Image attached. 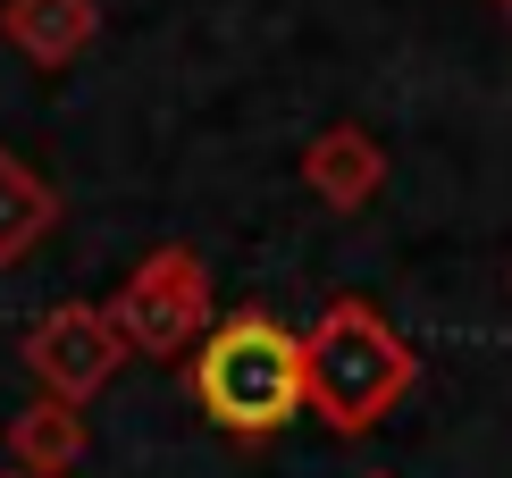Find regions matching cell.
<instances>
[{"instance_id":"8992f818","label":"cell","mask_w":512,"mask_h":478,"mask_svg":"<svg viewBox=\"0 0 512 478\" xmlns=\"http://www.w3.org/2000/svg\"><path fill=\"white\" fill-rule=\"evenodd\" d=\"M378 177H387V151L361 135V126H319V135L303 143V185L328 210H361L378 193Z\"/></svg>"},{"instance_id":"5b68a950","label":"cell","mask_w":512,"mask_h":478,"mask_svg":"<svg viewBox=\"0 0 512 478\" xmlns=\"http://www.w3.org/2000/svg\"><path fill=\"white\" fill-rule=\"evenodd\" d=\"M93 34H101V0H0V42L42 76L76 68Z\"/></svg>"},{"instance_id":"277c9868","label":"cell","mask_w":512,"mask_h":478,"mask_svg":"<svg viewBox=\"0 0 512 478\" xmlns=\"http://www.w3.org/2000/svg\"><path fill=\"white\" fill-rule=\"evenodd\" d=\"M26 369L42 378L51 403H76L84 411L126 369V336H118L110 302H51V311L26 328Z\"/></svg>"},{"instance_id":"7a4b0ae2","label":"cell","mask_w":512,"mask_h":478,"mask_svg":"<svg viewBox=\"0 0 512 478\" xmlns=\"http://www.w3.org/2000/svg\"><path fill=\"white\" fill-rule=\"evenodd\" d=\"M412 378H420L412 344H403L387 319H378V302H361V294H336L303 328V386H311V411L336 437H370V428L412 395Z\"/></svg>"},{"instance_id":"9c48e42d","label":"cell","mask_w":512,"mask_h":478,"mask_svg":"<svg viewBox=\"0 0 512 478\" xmlns=\"http://www.w3.org/2000/svg\"><path fill=\"white\" fill-rule=\"evenodd\" d=\"M370 478H387V470H370Z\"/></svg>"},{"instance_id":"3957f363","label":"cell","mask_w":512,"mask_h":478,"mask_svg":"<svg viewBox=\"0 0 512 478\" xmlns=\"http://www.w3.org/2000/svg\"><path fill=\"white\" fill-rule=\"evenodd\" d=\"M110 319L126 336V353L143 361H177L219 328V302H210V269L194 244H160L126 269V286L110 294Z\"/></svg>"},{"instance_id":"6da1fadb","label":"cell","mask_w":512,"mask_h":478,"mask_svg":"<svg viewBox=\"0 0 512 478\" xmlns=\"http://www.w3.org/2000/svg\"><path fill=\"white\" fill-rule=\"evenodd\" d=\"M194 403L219 437L261 445L277 428H294V411H311L303 386V336L277 328L269 311H227L219 328L194 344Z\"/></svg>"},{"instance_id":"ba28073f","label":"cell","mask_w":512,"mask_h":478,"mask_svg":"<svg viewBox=\"0 0 512 478\" xmlns=\"http://www.w3.org/2000/svg\"><path fill=\"white\" fill-rule=\"evenodd\" d=\"M0 445H9L17 478H68V470L84 462V411H76V403L34 395L9 428H0Z\"/></svg>"},{"instance_id":"52a82bcc","label":"cell","mask_w":512,"mask_h":478,"mask_svg":"<svg viewBox=\"0 0 512 478\" xmlns=\"http://www.w3.org/2000/svg\"><path fill=\"white\" fill-rule=\"evenodd\" d=\"M51 227H59V185L42 177L26 151L0 143V269L34 260L42 244H51Z\"/></svg>"}]
</instances>
